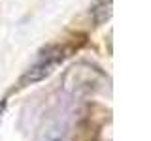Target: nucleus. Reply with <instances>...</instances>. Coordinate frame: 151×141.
I'll return each instance as SVG.
<instances>
[{
  "label": "nucleus",
  "mask_w": 151,
  "mask_h": 141,
  "mask_svg": "<svg viewBox=\"0 0 151 141\" xmlns=\"http://www.w3.org/2000/svg\"><path fill=\"white\" fill-rule=\"evenodd\" d=\"M63 58H64V53H63V49H60V47H49L44 55H40L38 62L25 73V77L21 79V83L28 85V83L42 81V79L47 77V75L53 72L57 66L63 62Z\"/></svg>",
  "instance_id": "nucleus-1"
},
{
  "label": "nucleus",
  "mask_w": 151,
  "mask_h": 141,
  "mask_svg": "<svg viewBox=\"0 0 151 141\" xmlns=\"http://www.w3.org/2000/svg\"><path fill=\"white\" fill-rule=\"evenodd\" d=\"M91 17L94 25H102L111 17V0H96L91 6Z\"/></svg>",
  "instance_id": "nucleus-2"
}]
</instances>
